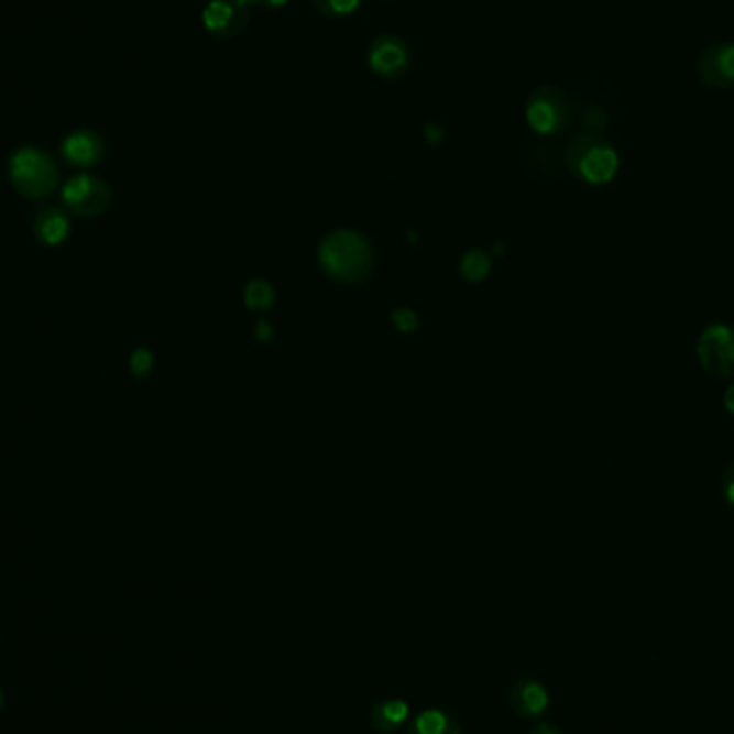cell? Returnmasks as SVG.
Listing matches in <instances>:
<instances>
[{"instance_id":"4","label":"cell","mask_w":734,"mask_h":734,"mask_svg":"<svg viewBox=\"0 0 734 734\" xmlns=\"http://www.w3.org/2000/svg\"><path fill=\"white\" fill-rule=\"evenodd\" d=\"M695 357L700 368L713 379H734V329L724 322L704 327L695 342Z\"/></svg>"},{"instance_id":"20","label":"cell","mask_w":734,"mask_h":734,"mask_svg":"<svg viewBox=\"0 0 734 734\" xmlns=\"http://www.w3.org/2000/svg\"><path fill=\"white\" fill-rule=\"evenodd\" d=\"M395 325L402 329V331H413L415 327H417V316L413 314V311H408V309H399V311H395Z\"/></svg>"},{"instance_id":"23","label":"cell","mask_w":734,"mask_h":734,"mask_svg":"<svg viewBox=\"0 0 734 734\" xmlns=\"http://www.w3.org/2000/svg\"><path fill=\"white\" fill-rule=\"evenodd\" d=\"M724 406H726V410H728L731 415H734V383L726 390V393H724Z\"/></svg>"},{"instance_id":"19","label":"cell","mask_w":734,"mask_h":734,"mask_svg":"<svg viewBox=\"0 0 734 734\" xmlns=\"http://www.w3.org/2000/svg\"><path fill=\"white\" fill-rule=\"evenodd\" d=\"M720 492H722V499L731 505L734 510V462H731L726 467V471L722 473V479H720Z\"/></svg>"},{"instance_id":"6","label":"cell","mask_w":734,"mask_h":734,"mask_svg":"<svg viewBox=\"0 0 734 734\" xmlns=\"http://www.w3.org/2000/svg\"><path fill=\"white\" fill-rule=\"evenodd\" d=\"M571 108L559 88L544 87L533 92L526 103V123L530 130L550 135L569 125Z\"/></svg>"},{"instance_id":"10","label":"cell","mask_w":734,"mask_h":734,"mask_svg":"<svg viewBox=\"0 0 734 734\" xmlns=\"http://www.w3.org/2000/svg\"><path fill=\"white\" fill-rule=\"evenodd\" d=\"M550 691L548 688L533 679V677H522L516 679L512 690H510V704L514 713L524 720H539L546 715L550 709Z\"/></svg>"},{"instance_id":"18","label":"cell","mask_w":734,"mask_h":734,"mask_svg":"<svg viewBox=\"0 0 734 734\" xmlns=\"http://www.w3.org/2000/svg\"><path fill=\"white\" fill-rule=\"evenodd\" d=\"M131 374L135 376H146L153 368V357L146 348H138L130 359Z\"/></svg>"},{"instance_id":"25","label":"cell","mask_w":734,"mask_h":734,"mask_svg":"<svg viewBox=\"0 0 734 734\" xmlns=\"http://www.w3.org/2000/svg\"><path fill=\"white\" fill-rule=\"evenodd\" d=\"M2 706H4V691L0 688V711H2Z\"/></svg>"},{"instance_id":"17","label":"cell","mask_w":734,"mask_h":734,"mask_svg":"<svg viewBox=\"0 0 734 734\" xmlns=\"http://www.w3.org/2000/svg\"><path fill=\"white\" fill-rule=\"evenodd\" d=\"M245 302L252 309H264L273 303V288L266 282H252L245 291Z\"/></svg>"},{"instance_id":"14","label":"cell","mask_w":734,"mask_h":734,"mask_svg":"<svg viewBox=\"0 0 734 734\" xmlns=\"http://www.w3.org/2000/svg\"><path fill=\"white\" fill-rule=\"evenodd\" d=\"M406 734H462V728L449 711L424 709L410 720Z\"/></svg>"},{"instance_id":"5","label":"cell","mask_w":734,"mask_h":734,"mask_svg":"<svg viewBox=\"0 0 734 734\" xmlns=\"http://www.w3.org/2000/svg\"><path fill=\"white\" fill-rule=\"evenodd\" d=\"M112 191L106 180L92 174H76L63 185V202L74 216L99 217L110 207Z\"/></svg>"},{"instance_id":"3","label":"cell","mask_w":734,"mask_h":734,"mask_svg":"<svg viewBox=\"0 0 734 734\" xmlns=\"http://www.w3.org/2000/svg\"><path fill=\"white\" fill-rule=\"evenodd\" d=\"M567 162L571 173L591 185H605L618 173V153L600 135H580L571 142Z\"/></svg>"},{"instance_id":"9","label":"cell","mask_w":734,"mask_h":734,"mask_svg":"<svg viewBox=\"0 0 734 734\" xmlns=\"http://www.w3.org/2000/svg\"><path fill=\"white\" fill-rule=\"evenodd\" d=\"M61 155L69 166L88 171L101 164L106 155V142L97 131H72L61 144Z\"/></svg>"},{"instance_id":"1","label":"cell","mask_w":734,"mask_h":734,"mask_svg":"<svg viewBox=\"0 0 734 734\" xmlns=\"http://www.w3.org/2000/svg\"><path fill=\"white\" fill-rule=\"evenodd\" d=\"M7 173L15 191L29 200H44L61 180L56 162L37 146H20L13 151Z\"/></svg>"},{"instance_id":"8","label":"cell","mask_w":734,"mask_h":734,"mask_svg":"<svg viewBox=\"0 0 734 734\" xmlns=\"http://www.w3.org/2000/svg\"><path fill=\"white\" fill-rule=\"evenodd\" d=\"M250 0H209L202 9V24L216 37H234L250 22Z\"/></svg>"},{"instance_id":"15","label":"cell","mask_w":734,"mask_h":734,"mask_svg":"<svg viewBox=\"0 0 734 734\" xmlns=\"http://www.w3.org/2000/svg\"><path fill=\"white\" fill-rule=\"evenodd\" d=\"M314 7L325 18H348L361 7V0H314Z\"/></svg>"},{"instance_id":"7","label":"cell","mask_w":734,"mask_h":734,"mask_svg":"<svg viewBox=\"0 0 734 734\" xmlns=\"http://www.w3.org/2000/svg\"><path fill=\"white\" fill-rule=\"evenodd\" d=\"M368 67L383 80H395L410 67V50L397 35H379L368 50Z\"/></svg>"},{"instance_id":"16","label":"cell","mask_w":734,"mask_h":734,"mask_svg":"<svg viewBox=\"0 0 734 734\" xmlns=\"http://www.w3.org/2000/svg\"><path fill=\"white\" fill-rule=\"evenodd\" d=\"M462 273L467 280L481 282L490 273V260L481 252H471L462 260Z\"/></svg>"},{"instance_id":"12","label":"cell","mask_w":734,"mask_h":734,"mask_svg":"<svg viewBox=\"0 0 734 734\" xmlns=\"http://www.w3.org/2000/svg\"><path fill=\"white\" fill-rule=\"evenodd\" d=\"M410 720V704L402 698H387L372 706L370 724L379 734L399 733Z\"/></svg>"},{"instance_id":"13","label":"cell","mask_w":734,"mask_h":734,"mask_svg":"<svg viewBox=\"0 0 734 734\" xmlns=\"http://www.w3.org/2000/svg\"><path fill=\"white\" fill-rule=\"evenodd\" d=\"M69 228H72L69 217L56 207H47L33 219V234L42 245H47V248L61 245L69 237Z\"/></svg>"},{"instance_id":"11","label":"cell","mask_w":734,"mask_h":734,"mask_svg":"<svg viewBox=\"0 0 734 734\" xmlns=\"http://www.w3.org/2000/svg\"><path fill=\"white\" fill-rule=\"evenodd\" d=\"M698 72L706 87H734V44L711 45L704 50Z\"/></svg>"},{"instance_id":"24","label":"cell","mask_w":734,"mask_h":734,"mask_svg":"<svg viewBox=\"0 0 734 734\" xmlns=\"http://www.w3.org/2000/svg\"><path fill=\"white\" fill-rule=\"evenodd\" d=\"M259 338H260V340H269V338H271V327H269V325H264V322H260V325H259Z\"/></svg>"},{"instance_id":"21","label":"cell","mask_w":734,"mask_h":734,"mask_svg":"<svg viewBox=\"0 0 734 734\" xmlns=\"http://www.w3.org/2000/svg\"><path fill=\"white\" fill-rule=\"evenodd\" d=\"M530 734H562L561 728L559 726H555L552 722H537L535 726H533V731H530Z\"/></svg>"},{"instance_id":"2","label":"cell","mask_w":734,"mask_h":734,"mask_svg":"<svg viewBox=\"0 0 734 734\" xmlns=\"http://www.w3.org/2000/svg\"><path fill=\"white\" fill-rule=\"evenodd\" d=\"M320 262L340 282H361L370 273V248L354 232H336L320 245Z\"/></svg>"},{"instance_id":"22","label":"cell","mask_w":734,"mask_h":734,"mask_svg":"<svg viewBox=\"0 0 734 734\" xmlns=\"http://www.w3.org/2000/svg\"><path fill=\"white\" fill-rule=\"evenodd\" d=\"M252 4H259L262 9H280L284 4H288V0H250Z\"/></svg>"}]
</instances>
